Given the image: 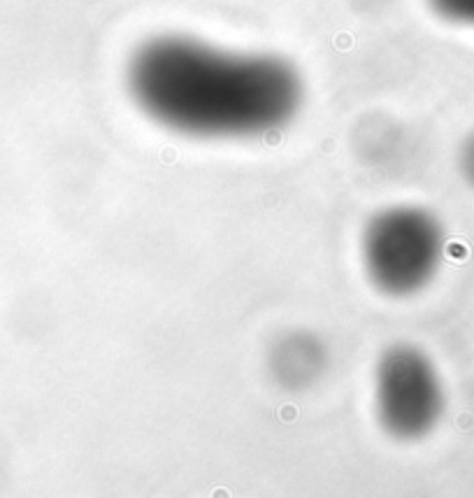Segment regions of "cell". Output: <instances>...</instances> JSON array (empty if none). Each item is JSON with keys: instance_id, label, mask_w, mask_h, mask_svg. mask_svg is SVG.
Instances as JSON below:
<instances>
[{"instance_id": "1", "label": "cell", "mask_w": 474, "mask_h": 498, "mask_svg": "<svg viewBox=\"0 0 474 498\" xmlns=\"http://www.w3.org/2000/svg\"><path fill=\"white\" fill-rule=\"evenodd\" d=\"M128 93L151 121L193 138H256L286 126L305 86L275 54L228 51L191 35H156L132 51Z\"/></svg>"}, {"instance_id": "2", "label": "cell", "mask_w": 474, "mask_h": 498, "mask_svg": "<svg viewBox=\"0 0 474 498\" xmlns=\"http://www.w3.org/2000/svg\"><path fill=\"white\" fill-rule=\"evenodd\" d=\"M444 231L421 207H390L374 214L363 235L367 277L388 296H412L437 275Z\"/></svg>"}, {"instance_id": "3", "label": "cell", "mask_w": 474, "mask_h": 498, "mask_svg": "<svg viewBox=\"0 0 474 498\" xmlns=\"http://www.w3.org/2000/svg\"><path fill=\"white\" fill-rule=\"evenodd\" d=\"M379 424L397 440H419L435 431L444 412V387L437 368L412 345H393L374 370Z\"/></svg>"}, {"instance_id": "4", "label": "cell", "mask_w": 474, "mask_h": 498, "mask_svg": "<svg viewBox=\"0 0 474 498\" xmlns=\"http://www.w3.org/2000/svg\"><path fill=\"white\" fill-rule=\"evenodd\" d=\"M318 363H321V349L312 338L291 335L286 342L279 345L275 354V370L288 384L314 377Z\"/></svg>"}, {"instance_id": "5", "label": "cell", "mask_w": 474, "mask_h": 498, "mask_svg": "<svg viewBox=\"0 0 474 498\" xmlns=\"http://www.w3.org/2000/svg\"><path fill=\"white\" fill-rule=\"evenodd\" d=\"M428 3L439 17L460 24H474V0H428Z\"/></svg>"}, {"instance_id": "6", "label": "cell", "mask_w": 474, "mask_h": 498, "mask_svg": "<svg viewBox=\"0 0 474 498\" xmlns=\"http://www.w3.org/2000/svg\"><path fill=\"white\" fill-rule=\"evenodd\" d=\"M460 172L474 186V135L465 142V147H462V152H460Z\"/></svg>"}]
</instances>
